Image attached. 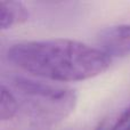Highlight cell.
<instances>
[{"instance_id": "cell-1", "label": "cell", "mask_w": 130, "mask_h": 130, "mask_svg": "<svg viewBox=\"0 0 130 130\" xmlns=\"http://www.w3.org/2000/svg\"><path fill=\"white\" fill-rule=\"evenodd\" d=\"M7 58L31 75L57 82L95 78L112 63L97 47L63 38L16 42L7 49Z\"/></svg>"}, {"instance_id": "cell-2", "label": "cell", "mask_w": 130, "mask_h": 130, "mask_svg": "<svg viewBox=\"0 0 130 130\" xmlns=\"http://www.w3.org/2000/svg\"><path fill=\"white\" fill-rule=\"evenodd\" d=\"M23 111L41 124L58 123L74 111L78 97L73 89L42 80L15 75L9 79Z\"/></svg>"}, {"instance_id": "cell-3", "label": "cell", "mask_w": 130, "mask_h": 130, "mask_svg": "<svg viewBox=\"0 0 130 130\" xmlns=\"http://www.w3.org/2000/svg\"><path fill=\"white\" fill-rule=\"evenodd\" d=\"M97 45L108 57L130 55V24L112 25L102 30L97 36Z\"/></svg>"}, {"instance_id": "cell-4", "label": "cell", "mask_w": 130, "mask_h": 130, "mask_svg": "<svg viewBox=\"0 0 130 130\" xmlns=\"http://www.w3.org/2000/svg\"><path fill=\"white\" fill-rule=\"evenodd\" d=\"M29 20L26 7L20 1H2L0 10V27L2 31L21 25Z\"/></svg>"}, {"instance_id": "cell-5", "label": "cell", "mask_w": 130, "mask_h": 130, "mask_svg": "<svg viewBox=\"0 0 130 130\" xmlns=\"http://www.w3.org/2000/svg\"><path fill=\"white\" fill-rule=\"evenodd\" d=\"M1 101H0V120L2 122L10 121L17 115L20 110V102L15 96L14 91L6 86L1 85Z\"/></svg>"}, {"instance_id": "cell-6", "label": "cell", "mask_w": 130, "mask_h": 130, "mask_svg": "<svg viewBox=\"0 0 130 130\" xmlns=\"http://www.w3.org/2000/svg\"><path fill=\"white\" fill-rule=\"evenodd\" d=\"M130 123V104L118 114L103 119L95 130H122Z\"/></svg>"}, {"instance_id": "cell-7", "label": "cell", "mask_w": 130, "mask_h": 130, "mask_svg": "<svg viewBox=\"0 0 130 130\" xmlns=\"http://www.w3.org/2000/svg\"><path fill=\"white\" fill-rule=\"evenodd\" d=\"M122 130H130V123H129V124H128V126H127V127H124V128L122 129Z\"/></svg>"}]
</instances>
